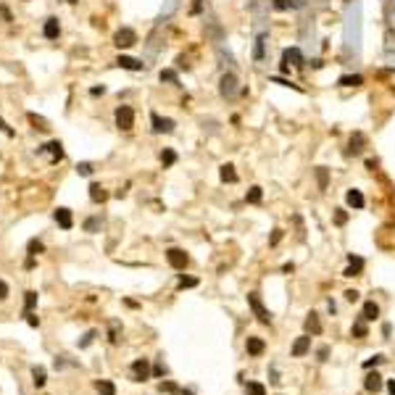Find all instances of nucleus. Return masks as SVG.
Wrapping results in <instances>:
<instances>
[{
    "mask_svg": "<svg viewBox=\"0 0 395 395\" xmlns=\"http://www.w3.org/2000/svg\"><path fill=\"white\" fill-rule=\"evenodd\" d=\"M237 93H240V85H237L235 71H226V74H222V82H219V95H222L224 100H235Z\"/></svg>",
    "mask_w": 395,
    "mask_h": 395,
    "instance_id": "nucleus-1",
    "label": "nucleus"
},
{
    "mask_svg": "<svg viewBox=\"0 0 395 395\" xmlns=\"http://www.w3.org/2000/svg\"><path fill=\"white\" fill-rule=\"evenodd\" d=\"M113 119H116V127H119L121 132H129V129L134 127V108L132 106H119L113 111Z\"/></svg>",
    "mask_w": 395,
    "mask_h": 395,
    "instance_id": "nucleus-2",
    "label": "nucleus"
},
{
    "mask_svg": "<svg viewBox=\"0 0 395 395\" xmlns=\"http://www.w3.org/2000/svg\"><path fill=\"white\" fill-rule=\"evenodd\" d=\"M248 306H250V311L256 314V319L261 321V324H271V314H269V308L261 303L258 293H248Z\"/></svg>",
    "mask_w": 395,
    "mask_h": 395,
    "instance_id": "nucleus-3",
    "label": "nucleus"
},
{
    "mask_svg": "<svg viewBox=\"0 0 395 395\" xmlns=\"http://www.w3.org/2000/svg\"><path fill=\"white\" fill-rule=\"evenodd\" d=\"M113 45H116V48H121V50H127V48H132V45H137V32H134L132 27H121V29L113 35Z\"/></svg>",
    "mask_w": 395,
    "mask_h": 395,
    "instance_id": "nucleus-4",
    "label": "nucleus"
},
{
    "mask_svg": "<svg viewBox=\"0 0 395 395\" xmlns=\"http://www.w3.org/2000/svg\"><path fill=\"white\" fill-rule=\"evenodd\" d=\"M150 124H153V132L155 134H169L174 132V127H177V121L169 119V116H158V113H150Z\"/></svg>",
    "mask_w": 395,
    "mask_h": 395,
    "instance_id": "nucleus-5",
    "label": "nucleus"
},
{
    "mask_svg": "<svg viewBox=\"0 0 395 395\" xmlns=\"http://www.w3.org/2000/svg\"><path fill=\"white\" fill-rule=\"evenodd\" d=\"M129 372H132V382H145L150 377V361L148 358H134L132 366H129Z\"/></svg>",
    "mask_w": 395,
    "mask_h": 395,
    "instance_id": "nucleus-6",
    "label": "nucleus"
},
{
    "mask_svg": "<svg viewBox=\"0 0 395 395\" xmlns=\"http://www.w3.org/2000/svg\"><path fill=\"white\" fill-rule=\"evenodd\" d=\"M166 261H169V266H171V269L185 271V266L190 263V258H187L185 250H179V248H169V250H166Z\"/></svg>",
    "mask_w": 395,
    "mask_h": 395,
    "instance_id": "nucleus-7",
    "label": "nucleus"
},
{
    "mask_svg": "<svg viewBox=\"0 0 395 395\" xmlns=\"http://www.w3.org/2000/svg\"><path fill=\"white\" fill-rule=\"evenodd\" d=\"M37 153H50V161H53V164H58V161H63V142L61 140H50L48 145H40L37 148Z\"/></svg>",
    "mask_w": 395,
    "mask_h": 395,
    "instance_id": "nucleus-8",
    "label": "nucleus"
},
{
    "mask_svg": "<svg viewBox=\"0 0 395 395\" xmlns=\"http://www.w3.org/2000/svg\"><path fill=\"white\" fill-rule=\"evenodd\" d=\"M53 219H56V224L61 226V229H66V232L71 229V226H74V216H71V211L63 208V206L53 211Z\"/></svg>",
    "mask_w": 395,
    "mask_h": 395,
    "instance_id": "nucleus-9",
    "label": "nucleus"
},
{
    "mask_svg": "<svg viewBox=\"0 0 395 395\" xmlns=\"http://www.w3.org/2000/svg\"><path fill=\"white\" fill-rule=\"evenodd\" d=\"M58 35H61V24H58V19H56V16L45 19V24H42V37H45V40H58Z\"/></svg>",
    "mask_w": 395,
    "mask_h": 395,
    "instance_id": "nucleus-10",
    "label": "nucleus"
},
{
    "mask_svg": "<svg viewBox=\"0 0 395 395\" xmlns=\"http://www.w3.org/2000/svg\"><path fill=\"white\" fill-rule=\"evenodd\" d=\"M364 148H366L364 132H353V134H351V142H348V153H351V155H358V153H364Z\"/></svg>",
    "mask_w": 395,
    "mask_h": 395,
    "instance_id": "nucleus-11",
    "label": "nucleus"
},
{
    "mask_svg": "<svg viewBox=\"0 0 395 395\" xmlns=\"http://www.w3.org/2000/svg\"><path fill=\"white\" fill-rule=\"evenodd\" d=\"M116 66H119V69H127V71H142V69H145V63L137 61V58L119 56V58H116Z\"/></svg>",
    "mask_w": 395,
    "mask_h": 395,
    "instance_id": "nucleus-12",
    "label": "nucleus"
},
{
    "mask_svg": "<svg viewBox=\"0 0 395 395\" xmlns=\"http://www.w3.org/2000/svg\"><path fill=\"white\" fill-rule=\"evenodd\" d=\"M290 63L293 66H303V53L298 48H287L282 53V66H290Z\"/></svg>",
    "mask_w": 395,
    "mask_h": 395,
    "instance_id": "nucleus-13",
    "label": "nucleus"
},
{
    "mask_svg": "<svg viewBox=\"0 0 395 395\" xmlns=\"http://www.w3.org/2000/svg\"><path fill=\"white\" fill-rule=\"evenodd\" d=\"M308 351H311V338H308V335H303V338H298L293 342V351H290V353H293V358H301V356H306Z\"/></svg>",
    "mask_w": 395,
    "mask_h": 395,
    "instance_id": "nucleus-14",
    "label": "nucleus"
},
{
    "mask_svg": "<svg viewBox=\"0 0 395 395\" xmlns=\"http://www.w3.org/2000/svg\"><path fill=\"white\" fill-rule=\"evenodd\" d=\"M361 269H364V258L361 256H348V269H345V277H358Z\"/></svg>",
    "mask_w": 395,
    "mask_h": 395,
    "instance_id": "nucleus-15",
    "label": "nucleus"
},
{
    "mask_svg": "<svg viewBox=\"0 0 395 395\" xmlns=\"http://www.w3.org/2000/svg\"><path fill=\"white\" fill-rule=\"evenodd\" d=\"M364 387H366V393H379L382 387H385V382H382V377H379L377 372H374V374H366Z\"/></svg>",
    "mask_w": 395,
    "mask_h": 395,
    "instance_id": "nucleus-16",
    "label": "nucleus"
},
{
    "mask_svg": "<svg viewBox=\"0 0 395 395\" xmlns=\"http://www.w3.org/2000/svg\"><path fill=\"white\" fill-rule=\"evenodd\" d=\"M90 200H93V203H106V200H108L106 187L98 185V182H93V185H90Z\"/></svg>",
    "mask_w": 395,
    "mask_h": 395,
    "instance_id": "nucleus-17",
    "label": "nucleus"
},
{
    "mask_svg": "<svg viewBox=\"0 0 395 395\" xmlns=\"http://www.w3.org/2000/svg\"><path fill=\"white\" fill-rule=\"evenodd\" d=\"M345 203L351 206V208H364L366 200H364V195H361V190H348L345 192Z\"/></svg>",
    "mask_w": 395,
    "mask_h": 395,
    "instance_id": "nucleus-18",
    "label": "nucleus"
},
{
    "mask_svg": "<svg viewBox=\"0 0 395 395\" xmlns=\"http://www.w3.org/2000/svg\"><path fill=\"white\" fill-rule=\"evenodd\" d=\"M377 316H379V306L374 301H366L364 303V311H361V319H364V321H374Z\"/></svg>",
    "mask_w": 395,
    "mask_h": 395,
    "instance_id": "nucleus-19",
    "label": "nucleus"
},
{
    "mask_svg": "<svg viewBox=\"0 0 395 395\" xmlns=\"http://www.w3.org/2000/svg\"><path fill=\"white\" fill-rule=\"evenodd\" d=\"M303 0H271V8L274 11H287V8H301Z\"/></svg>",
    "mask_w": 395,
    "mask_h": 395,
    "instance_id": "nucleus-20",
    "label": "nucleus"
},
{
    "mask_svg": "<svg viewBox=\"0 0 395 395\" xmlns=\"http://www.w3.org/2000/svg\"><path fill=\"white\" fill-rule=\"evenodd\" d=\"M95 390H98V395H116V385L111 379H98L95 382Z\"/></svg>",
    "mask_w": 395,
    "mask_h": 395,
    "instance_id": "nucleus-21",
    "label": "nucleus"
},
{
    "mask_svg": "<svg viewBox=\"0 0 395 395\" xmlns=\"http://www.w3.org/2000/svg\"><path fill=\"white\" fill-rule=\"evenodd\" d=\"M245 348H248L250 356H261L263 348H266V342H263L261 338H248V345H245Z\"/></svg>",
    "mask_w": 395,
    "mask_h": 395,
    "instance_id": "nucleus-22",
    "label": "nucleus"
},
{
    "mask_svg": "<svg viewBox=\"0 0 395 395\" xmlns=\"http://www.w3.org/2000/svg\"><path fill=\"white\" fill-rule=\"evenodd\" d=\"M219 177H222V182H237V171H235V166L232 164H224L222 169H219Z\"/></svg>",
    "mask_w": 395,
    "mask_h": 395,
    "instance_id": "nucleus-23",
    "label": "nucleus"
},
{
    "mask_svg": "<svg viewBox=\"0 0 395 395\" xmlns=\"http://www.w3.org/2000/svg\"><path fill=\"white\" fill-rule=\"evenodd\" d=\"M35 306H37V293H35V290H27V293H24V311H21V314L24 316L32 314Z\"/></svg>",
    "mask_w": 395,
    "mask_h": 395,
    "instance_id": "nucleus-24",
    "label": "nucleus"
},
{
    "mask_svg": "<svg viewBox=\"0 0 395 395\" xmlns=\"http://www.w3.org/2000/svg\"><path fill=\"white\" fill-rule=\"evenodd\" d=\"M32 382H35V387H45V382H48L45 366H32Z\"/></svg>",
    "mask_w": 395,
    "mask_h": 395,
    "instance_id": "nucleus-25",
    "label": "nucleus"
},
{
    "mask_svg": "<svg viewBox=\"0 0 395 395\" xmlns=\"http://www.w3.org/2000/svg\"><path fill=\"white\" fill-rule=\"evenodd\" d=\"M338 85H342V87H358V85H364V76H361V74H345V76H340Z\"/></svg>",
    "mask_w": 395,
    "mask_h": 395,
    "instance_id": "nucleus-26",
    "label": "nucleus"
},
{
    "mask_svg": "<svg viewBox=\"0 0 395 395\" xmlns=\"http://www.w3.org/2000/svg\"><path fill=\"white\" fill-rule=\"evenodd\" d=\"M266 35H258V40L253 45V61H263V48H266Z\"/></svg>",
    "mask_w": 395,
    "mask_h": 395,
    "instance_id": "nucleus-27",
    "label": "nucleus"
},
{
    "mask_svg": "<svg viewBox=\"0 0 395 395\" xmlns=\"http://www.w3.org/2000/svg\"><path fill=\"white\" fill-rule=\"evenodd\" d=\"M85 232H90V235H95V232H100V226H103V219H98V216H90V219H85Z\"/></svg>",
    "mask_w": 395,
    "mask_h": 395,
    "instance_id": "nucleus-28",
    "label": "nucleus"
},
{
    "mask_svg": "<svg viewBox=\"0 0 395 395\" xmlns=\"http://www.w3.org/2000/svg\"><path fill=\"white\" fill-rule=\"evenodd\" d=\"M306 332H311V335H319V332H321V324H319V316H316V314H308V319H306Z\"/></svg>",
    "mask_w": 395,
    "mask_h": 395,
    "instance_id": "nucleus-29",
    "label": "nucleus"
},
{
    "mask_svg": "<svg viewBox=\"0 0 395 395\" xmlns=\"http://www.w3.org/2000/svg\"><path fill=\"white\" fill-rule=\"evenodd\" d=\"M27 119H29V124H35V129H40V132H48L50 124L42 119V116H37V113H27Z\"/></svg>",
    "mask_w": 395,
    "mask_h": 395,
    "instance_id": "nucleus-30",
    "label": "nucleus"
},
{
    "mask_svg": "<svg viewBox=\"0 0 395 395\" xmlns=\"http://www.w3.org/2000/svg\"><path fill=\"white\" fill-rule=\"evenodd\" d=\"M261 198H263V190L258 185H253L248 192H245V200H248V203H261Z\"/></svg>",
    "mask_w": 395,
    "mask_h": 395,
    "instance_id": "nucleus-31",
    "label": "nucleus"
},
{
    "mask_svg": "<svg viewBox=\"0 0 395 395\" xmlns=\"http://www.w3.org/2000/svg\"><path fill=\"white\" fill-rule=\"evenodd\" d=\"M119 329H121L119 319H111V321H108V340H111L113 345H116V342H119Z\"/></svg>",
    "mask_w": 395,
    "mask_h": 395,
    "instance_id": "nucleus-32",
    "label": "nucleus"
},
{
    "mask_svg": "<svg viewBox=\"0 0 395 395\" xmlns=\"http://www.w3.org/2000/svg\"><path fill=\"white\" fill-rule=\"evenodd\" d=\"M45 250V245H42V240H37V237H32V240L27 243V253L29 256H40Z\"/></svg>",
    "mask_w": 395,
    "mask_h": 395,
    "instance_id": "nucleus-33",
    "label": "nucleus"
},
{
    "mask_svg": "<svg viewBox=\"0 0 395 395\" xmlns=\"http://www.w3.org/2000/svg\"><path fill=\"white\" fill-rule=\"evenodd\" d=\"M161 164H164V169H169V166L177 164V153L171 150V148H166L164 153H161Z\"/></svg>",
    "mask_w": 395,
    "mask_h": 395,
    "instance_id": "nucleus-34",
    "label": "nucleus"
},
{
    "mask_svg": "<svg viewBox=\"0 0 395 395\" xmlns=\"http://www.w3.org/2000/svg\"><path fill=\"white\" fill-rule=\"evenodd\" d=\"M316 182H319V190H327V185H329V171L324 169V166H319V169H316Z\"/></svg>",
    "mask_w": 395,
    "mask_h": 395,
    "instance_id": "nucleus-35",
    "label": "nucleus"
},
{
    "mask_svg": "<svg viewBox=\"0 0 395 395\" xmlns=\"http://www.w3.org/2000/svg\"><path fill=\"white\" fill-rule=\"evenodd\" d=\"M245 393L248 395H266V387H263L261 382H248V385H245Z\"/></svg>",
    "mask_w": 395,
    "mask_h": 395,
    "instance_id": "nucleus-36",
    "label": "nucleus"
},
{
    "mask_svg": "<svg viewBox=\"0 0 395 395\" xmlns=\"http://www.w3.org/2000/svg\"><path fill=\"white\" fill-rule=\"evenodd\" d=\"M158 76H161V82H169V85H177V82H179L177 71H171V69H164Z\"/></svg>",
    "mask_w": 395,
    "mask_h": 395,
    "instance_id": "nucleus-37",
    "label": "nucleus"
},
{
    "mask_svg": "<svg viewBox=\"0 0 395 395\" xmlns=\"http://www.w3.org/2000/svg\"><path fill=\"white\" fill-rule=\"evenodd\" d=\"M93 171H95V166L90 164V161H82V164H76V174H79V177H90Z\"/></svg>",
    "mask_w": 395,
    "mask_h": 395,
    "instance_id": "nucleus-38",
    "label": "nucleus"
},
{
    "mask_svg": "<svg viewBox=\"0 0 395 395\" xmlns=\"http://www.w3.org/2000/svg\"><path fill=\"white\" fill-rule=\"evenodd\" d=\"M98 338V332H95V329H90V332H85L82 335V340H79V348H90L93 345V340Z\"/></svg>",
    "mask_w": 395,
    "mask_h": 395,
    "instance_id": "nucleus-39",
    "label": "nucleus"
},
{
    "mask_svg": "<svg viewBox=\"0 0 395 395\" xmlns=\"http://www.w3.org/2000/svg\"><path fill=\"white\" fill-rule=\"evenodd\" d=\"M366 332H369V329H366V324H364V319L353 324V338H366Z\"/></svg>",
    "mask_w": 395,
    "mask_h": 395,
    "instance_id": "nucleus-40",
    "label": "nucleus"
},
{
    "mask_svg": "<svg viewBox=\"0 0 395 395\" xmlns=\"http://www.w3.org/2000/svg\"><path fill=\"white\" fill-rule=\"evenodd\" d=\"M158 390H161V393H169V395H174V393H179V387L174 385V382H161V385H158Z\"/></svg>",
    "mask_w": 395,
    "mask_h": 395,
    "instance_id": "nucleus-41",
    "label": "nucleus"
},
{
    "mask_svg": "<svg viewBox=\"0 0 395 395\" xmlns=\"http://www.w3.org/2000/svg\"><path fill=\"white\" fill-rule=\"evenodd\" d=\"M198 280L195 277H185V274H179V287H195Z\"/></svg>",
    "mask_w": 395,
    "mask_h": 395,
    "instance_id": "nucleus-42",
    "label": "nucleus"
},
{
    "mask_svg": "<svg viewBox=\"0 0 395 395\" xmlns=\"http://www.w3.org/2000/svg\"><path fill=\"white\" fill-rule=\"evenodd\" d=\"M385 361V356H372L369 361H364V369H372V366H379Z\"/></svg>",
    "mask_w": 395,
    "mask_h": 395,
    "instance_id": "nucleus-43",
    "label": "nucleus"
},
{
    "mask_svg": "<svg viewBox=\"0 0 395 395\" xmlns=\"http://www.w3.org/2000/svg\"><path fill=\"white\" fill-rule=\"evenodd\" d=\"M24 319H27V324H29V327H35V329L40 327V319H37L35 314H27V316H24Z\"/></svg>",
    "mask_w": 395,
    "mask_h": 395,
    "instance_id": "nucleus-44",
    "label": "nucleus"
},
{
    "mask_svg": "<svg viewBox=\"0 0 395 395\" xmlns=\"http://www.w3.org/2000/svg\"><path fill=\"white\" fill-rule=\"evenodd\" d=\"M335 222H338V224H345V222H348V213L342 211V208H338V213H335Z\"/></svg>",
    "mask_w": 395,
    "mask_h": 395,
    "instance_id": "nucleus-45",
    "label": "nucleus"
},
{
    "mask_svg": "<svg viewBox=\"0 0 395 395\" xmlns=\"http://www.w3.org/2000/svg\"><path fill=\"white\" fill-rule=\"evenodd\" d=\"M8 293H11V290H8V284H5L3 280H0V301H5V298H8Z\"/></svg>",
    "mask_w": 395,
    "mask_h": 395,
    "instance_id": "nucleus-46",
    "label": "nucleus"
},
{
    "mask_svg": "<svg viewBox=\"0 0 395 395\" xmlns=\"http://www.w3.org/2000/svg\"><path fill=\"white\" fill-rule=\"evenodd\" d=\"M153 374H155V377H164V374H166V366L158 361V364H155V369H153Z\"/></svg>",
    "mask_w": 395,
    "mask_h": 395,
    "instance_id": "nucleus-47",
    "label": "nucleus"
},
{
    "mask_svg": "<svg viewBox=\"0 0 395 395\" xmlns=\"http://www.w3.org/2000/svg\"><path fill=\"white\" fill-rule=\"evenodd\" d=\"M0 129H3V134H8V137H14V129H11L8 124H5L3 119H0Z\"/></svg>",
    "mask_w": 395,
    "mask_h": 395,
    "instance_id": "nucleus-48",
    "label": "nucleus"
},
{
    "mask_svg": "<svg viewBox=\"0 0 395 395\" xmlns=\"http://www.w3.org/2000/svg\"><path fill=\"white\" fill-rule=\"evenodd\" d=\"M316 356H319V361H327V356H329V348H327V345H321V348H319V353H316Z\"/></svg>",
    "mask_w": 395,
    "mask_h": 395,
    "instance_id": "nucleus-49",
    "label": "nucleus"
},
{
    "mask_svg": "<svg viewBox=\"0 0 395 395\" xmlns=\"http://www.w3.org/2000/svg\"><path fill=\"white\" fill-rule=\"evenodd\" d=\"M90 95H93V98H98V95H106V87H93V90H90Z\"/></svg>",
    "mask_w": 395,
    "mask_h": 395,
    "instance_id": "nucleus-50",
    "label": "nucleus"
},
{
    "mask_svg": "<svg viewBox=\"0 0 395 395\" xmlns=\"http://www.w3.org/2000/svg\"><path fill=\"white\" fill-rule=\"evenodd\" d=\"M0 16H3V19H5V21H14V19H11V11H8V8H5V5H0Z\"/></svg>",
    "mask_w": 395,
    "mask_h": 395,
    "instance_id": "nucleus-51",
    "label": "nucleus"
},
{
    "mask_svg": "<svg viewBox=\"0 0 395 395\" xmlns=\"http://www.w3.org/2000/svg\"><path fill=\"white\" fill-rule=\"evenodd\" d=\"M280 237H282V229H274V235H271V245L280 243Z\"/></svg>",
    "mask_w": 395,
    "mask_h": 395,
    "instance_id": "nucleus-52",
    "label": "nucleus"
},
{
    "mask_svg": "<svg viewBox=\"0 0 395 395\" xmlns=\"http://www.w3.org/2000/svg\"><path fill=\"white\" fill-rule=\"evenodd\" d=\"M345 298H348V301H358V293H356V290H348V293H345Z\"/></svg>",
    "mask_w": 395,
    "mask_h": 395,
    "instance_id": "nucleus-53",
    "label": "nucleus"
},
{
    "mask_svg": "<svg viewBox=\"0 0 395 395\" xmlns=\"http://www.w3.org/2000/svg\"><path fill=\"white\" fill-rule=\"evenodd\" d=\"M387 390H390V395H395V379H387Z\"/></svg>",
    "mask_w": 395,
    "mask_h": 395,
    "instance_id": "nucleus-54",
    "label": "nucleus"
},
{
    "mask_svg": "<svg viewBox=\"0 0 395 395\" xmlns=\"http://www.w3.org/2000/svg\"><path fill=\"white\" fill-rule=\"evenodd\" d=\"M179 395H195V393H192V390H182V393H179Z\"/></svg>",
    "mask_w": 395,
    "mask_h": 395,
    "instance_id": "nucleus-55",
    "label": "nucleus"
},
{
    "mask_svg": "<svg viewBox=\"0 0 395 395\" xmlns=\"http://www.w3.org/2000/svg\"><path fill=\"white\" fill-rule=\"evenodd\" d=\"M69 3H71V5H74V3H79V0H69Z\"/></svg>",
    "mask_w": 395,
    "mask_h": 395,
    "instance_id": "nucleus-56",
    "label": "nucleus"
}]
</instances>
